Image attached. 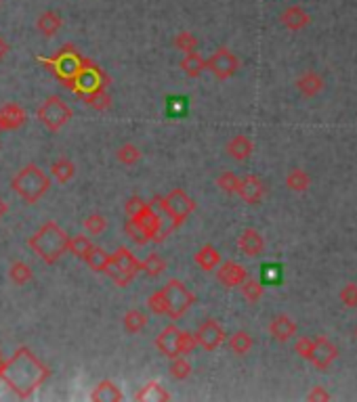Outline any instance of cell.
I'll return each instance as SVG.
<instances>
[{"label": "cell", "mask_w": 357, "mask_h": 402, "mask_svg": "<svg viewBox=\"0 0 357 402\" xmlns=\"http://www.w3.org/2000/svg\"><path fill=\"white\" fill-rule=\"evenodd\" d=\"M47 377V365H42L28 348H19L8 360H2L0 365V382L19 398H30Z\"/></svg>", "instance_id": "cell-1"}, {"label": "cell", "mask_w": 357, "mask_h": 402, "mask_svg": "<svg viewBox=\"0 0 357 402\" xmlns=\"http://www.w3.org/2000/svg\"><path fill=\"white\" fill-rule=\"evenodd\" d=\"M68 239H70V237L66 235V231H63L57 222L49 220L47 225H42V227L28 239V245H30L32 251L38 253V258H40L42 262H47V264H57V262L63 258V253L68 251Z\"/></svg>", "instance_id": "cell-2"}, {"label": "cell", "mask_w": 357, "mask_h": 402, "mask_svg": "<svg viewBox=\"0 0 357 402\" xmlns=\"http://www.w3.org/2000/svg\"><path fill=\"white\" fill-rule=\"evenodd\" d=\"M49 187H51V178H49V176L40 170V165H36V163L23 165V168L13 176V180H11L13 193H15L19 199H23L28 206H32V203H36L38 199H42V197L47 195V191H49Z\"/></svg>", "instance_id": "cell-3"}, {"label": "cell", "mask_w": 357, "mask_h": 402, "mask_svg": "<svg viewBox=\"0 0 357 402\" xmlns=\"http://www.w3.org/2000/svg\"><path fill=\"white\" fill-rule=\"evenodd\" d=\"M152 203H156L171 218L173 227H181L187 220V216L193 214V210H195V199L189 197L183 189H173L167 195H158V197H154Z\"/></svg>", "instance_id": "cell-4"}, {"label": "cell", "mask_w": 357, "mask_h": 402, "mask_svg": "<svg viewBox=\"0 0 357 402\" xmlns=\"http://www.w3.org/2000/svg\"><path fill=\"white\" fill-rule=\"evenodd\" d=\"M38 120L51 130V132H57L61 130L72 118H74V111L72 107L61 99V96H49L36 111Z\"/></svg>", "instance_id": "cell-5"}, {"label": "cell", "mask_w": 357, "mask_h": 402, "mask_svg": "<svg viewBox=\"0 0 357 402\" xmlns=\"http://www.w3.org/2000/svg\"><path fill=\"white\" fill-rule=\"evenodd\" d=\"M162 294H164V300H167V306H169V317L173 321H178L193 304H195V296L185 287L183 281L178 279H171L164 287H162Z\"/></svg>", "instance_id": "cell-6"}, {"label": "cell", "mask_w": 357, "mask_h": 402, "mask_svg": "<svg viewBox=\"0 0 357 402\" xmlns=\"http://www.w3.org/2000/svg\"><path fill=\"white\" fill-rule=\"evenodd\" d=\"M206 70L217 78V80H229L238 74L240 70V59L236 57V53H231L229 49L221 46L217 49L208 59H206Z\"/></svg>", "instance_id": "cell-7"}, {"label": "cell", "mask_w": 357, "mask_h": 402, "mask_svg": "<svg viewBox=\"0 0 357 402\" xmlns=\"http://www.w3.org/2000/svg\"><path fill=\"white\" fill-rule=\"evenodd\" d=\"M195 341H198V346L200 348H204V350H208V352H214L217 348H221L223 346V341H225V329L219 325V321H214V319H206L204 322H200V327L195 329Z\"/></svg>", "instance_id": "cell-8"}, {"label": "cell", "mask_w": 357, "mask_h": 402, "mask_svg": "<svg viewBox=\"0 0 357 402\" xmlns=\"http://www.w3.org/2000/svg\"><path fill=\"white\" fill-rule=\"evenodd\" d=\"M339 358V348L324 335L315 337L313 339V348H311V354H309V363H313L315 369L320 371H326L334 360Z\"/></svg>", "instance_id": "cell-9"}, {"label": "cell", "mask_w": 357, "mask_h": 402, "mask_svg": "<svg viewBox=\"0 0 357 402\" xmlns=\"http://www.w3.org/2000/svg\"><path fill=\"white\" fill-rule=\"evenodd\" d=\"M133 220L141 227V231L145 233V237L150 239V241H164V233H162V218H160V214L154 210V206L152 203H147L137 216H133Z\"/></svg>", "instance_id": "cell-10"}, {"label": "cell", "mask_w": 357, "mask_h": 402, "mask_svg": "<svg viewBox=\"0 0 357 402\" xmlns=\"http://www.w3.org/2000/svg\"><path fill=\"white\" fill-rule=\"evenodd\" d=\"M214 270H217V281H219L223 287H227V289L240 287V285L244 283V279L248 277V270H246L242 264L234 262V260L221 262Z\"/></svg>", "instance_id": "cell-11"}, {"label": "cell", "mask_w": 357, "mask_h": 402, "mask_svg": "<svg viewBox=\"0 0 357 402\" xmlns=\"http://www.w3.org/2000/svg\"><path fill=\"white\" fill-rule=\"evenodd\" d=\"M265 182L255 176V174H248L244 178H240V189H238V195L248 203V206H259L263 199H265Z\"/></svg>", "instance_id": "cell-12"}, {"label": "cell", "mask_w": 357, "mask_h": 402, "mask_svg": "<svg viewBox=\"0 0 357 402\" xmlns=\"http://www.w3.org/2000/svg\"><path fill=\"white\" fill-rule=\"evenodd\" d=\"M238 247L244 256L257 258L265 251V239L257 229H244L242 235L238 237Z\"/></svg>", "instance_id": "cell-13"}, {"label": "cell", "mask_w": 357, "mask_h": 402, "mask_svg": "<svg viewBox=\"0 0 357 402\" xmlns=\"http://www.w3.org/2000/svg\"><path fill=\"white\" fill-rule=\"evenodd\" d=\"M279 21H282L284 27H288V30H292V32H301V30H305V27L309 25L311 17H309V13H307L303 6L292 4V6H288V8L282 11Z\"/></svg>", "instance_id": "cell-14"}, {"label": "cell", "mask_w": 357, "mask_h": 402, "mask_svg": "<svg viewBox=\"0 0 357 402\" xmlns=\"http://www.w3.org/2000/svg\"><path fill=\"white\" fill-rule=\"evenodd\" d=\"M111 264H116L120 270H124L131 277H137V272H141V260L128 249V247H118L114 253H109Z\"/></svg>", "instance_id": "cell-15"}, {"label": "cell", "mask_w": 357, "mask_h": 402, "mask_svg": "<svg viewBox=\"0 0 357 402\" xmlns=\"http://www.w3.org/2000/svg\"><path fill=\"white\" fill-rule=\"evenodd\" d=\"M25 122H28V115L17 103H6L0 109V130H17Z\"/></svg>", "instance_id": "cell-16"}, {"label": "cell", "mask_w": 357, "mask_h": 402, "mask_svg": "<svg viewBox=\"0 0 357 402\" xmlns=\"http://www.w3.org/2000/svg\"><path fill=\"white\" fill-rule=\"evenodd\" d=\"M296 90H298L303 96H307V99L317 96V94L324 90V78H322L317 72L307 70V72H303V74L296 78Z\"/></svg>", "instance_id": "cell-17"}, {"label": "cell", "mask_w": 357, "mask_h": 402, "mask_svg": "<svg viewBox=\"0 0 357 402\" xmlns=\"http://www.w3.org/2000/svg\"><path fill=\"white\" fill-rule=\"evenodd\" d=\"M255 151L253 141L246 134H236L227 145H225V153L236 161H246Z\"/></svg>", "instance_id": "cell-18"}, {"label": "cell", "mask_w": 357, "mask_h": 402, "mask_svg": "<svg viewBox=\"0 0 357 402\" xmlns=\"http://www.w3.org/2000/svg\"><path fill=\"white\" fill-rule=\"evenodd\" d=\"M269 333L275 341H288L290 337L296 335V322L288 315H277L269 322Z\"/></svg>", "instance_id": "cell-19"}, {"label": "cell", "mask_w": 357, "mask_h": 402, "mask_svg": "<svg viewBox=\"0 0 357 402\" xmlns=\"http://www.w3.org/2000/svg\"><path fill=\"white\" fill-rule=\"evenodd\" d=\"M178 331L175 325H169L160 331V335L156 337V348L167 356V358H175L178 356V348H177V339H178Z\"/></svg>", "instance_id": "cell-20"}, {"label": "cell", "mask_w": 357, "mask_h": 402, "mask_svg": "<svg viewBox=\"0 0 357 402\" xmlns=\"http://www.w3.org/2000/svg\"><path fill=\"white\" fill-rule=\"evenodd\" d=\"M61 25H63V19H61V15L55 13V11H44V13H40L38 19H36V30H38L44 38H53V36L61 30Z\"/></svg>", "instance_id": "cell-21"}, {"label": "cell", "mask_w": 357, "mask_h": 402, "mask_svg": "<svg viewBox=\"0 0 357 402\" xmlns=\"http://www.w3.org/2000/svg\"><path fill=\"white\" fill-rule=\"evenodd\" d=\"M181 70L187 78H200L206 72V59L195 51L185 53V57L181 59Z\"/></svg>", "instance_id": "cell-22"}, {"label": "cell", "mask_w": 357, "mask_h": 402, "mask_svg": "<svg viewBox=\"0 0 357 402\" xmlns=\"http://www.w3.org/2000/svg\"><path fill=\"white\" fill-rule=\"evenodd\" d=\"M193 262H195L202 270L210 272V270H214V268L221 264V253H219V249H217L214 245H204V247H200L198 253L193 256Z\"/></svg>", "instance_id": "cell-23"}, {"label": "cell", "mask_w": 357, "mask_h": 402, "mask_svg": "<svg viewBox=\"0 0 357 402\" xmlns=\"http://www.w3.org/2000/svg\"><path fill=\"white\" fill-rule=\"evenodd\" d=\"M122 398H124V396H122L120 388H118L114 382H109V379L101 382V384L90 392V401L92 402H120Z\"/></svg>", "instance_id": "cell-24"}, {"label": "cell", "mask_w": 357, "mask_h": 402, "mask_svg": "<svg viewBox=\"0 0 357 402\" xmlns=\"http://www.w3.org/2000/svg\"><path fill=\"white\" fill-rule=\"evenodd\" d=\"M227 344H229V350H231L236 356H246V354L253 350L255 339H253V335H250L248 331H236V333L229 335Z\"/></svg>", "instance_id": "cell-25"}, {"label": "cell", "mask_w": 357, "mask_h": 402, "mask_svg": "<svg viewBox=\"0 0 357 402\" xmlns=\"http://www.w3.org/2000/svg\"><path fill=\"white\" fill-rule=\"evenodd\" d=\"M76 174V165L74 161L68 158H59L57 161L51 163V176L59 182V184H68Z\"/></svg>", "instance_id": "cell-26"}, {"label": "cell", "mask_w": 357, "mask_h": 402, "mask_svg": "<svg viewBox=\"0 0 357 402\" xmlns=\"http://www.w3.org/2000/svg\"><path fill=\"white\" fill-rule=\"evenodd\" d=\"M173 398L160 384H156V382H152V384H147L145 388H141V392L139 394H135V401L139 402H169Z\"/></svg>", "instance_id": "cell-27"}, {"label": "cell", "mask_w": 357, "mask_h": 402, "mask_svg": "<svg viewBox=\"0 0 357 402\" xmlns=\"http://www.w3.org/2000/svg\"><path fill=\"white\" fill-rule=\"evenodd\" d=\"M85 99V103L97 109V111H107L111 107V96L105 92V88H95V90H89L85 94H80Z\"/></svg>", "instance_id": "cell-28"}, {"label": "cell", "mask_w": 357, "mask_h": 402, "mask_svg": "<svg viewBox=\"0 0 357 402\" xmlns=\"http://www.w3.org/2000/svg\"><path fill=\"white\" fill-rule=\"evenodd\" d=\"M309 184H311V176H309L305 170H301V168H292V170L286 174V187H288L290 191L303 193V191L309 189Z\"/></svg>", "instance_id": "cell-29"}, {"label": "cell", "mask_w": 357, "mask_h": 402, "mask_svg": "<svg viewBox=\"0 0 357 402\" xmlns=\"http://www.w3.org/2000/svg\"><path fill=\"white\" fill-rule=\"evenodd\" d=\"M240 291H242L244 300H248L250 304H257V302L263 298V294H265V285H263V281H259V279L246 277L244 283L240 285Z\"/></svg>", "instance_id": "cell-30"}, {"label": "cell", "mask_w": 357, "mask_h": 402, "mask_svg": "<svg viewBox=\"0 0 357 402\" xmlns=\"http://www.w3.org/2000/svg\"><path fill=\"white\" fill-rule=\"evenodd\" d=\"M83 260L87 262V266H89L92 272H103L105 266H107V262H109V253H107L103 247L92 245L89 249V253H87Z\"/></svg>", "instance_id": "cell-31"}, {"label": "cell", "mask_w": 357, "mask_h": 402, "mask_svg": "<svg viewBox=\"0 0 357 402\" xmlns=\"http://www.w3.org/2000/svg\"><path fill=\"white\" fill-rule=\"evenodd\" d=\"M8 277L15 285H28L32 279H34V270L30 268V264L25 262H13L11 268H8Z\"/></svg>", "instance_id": "cell-32"}, {"label": "cell", "mask_w": 357, "mask_h": 402, "mask_svg": "<svg viewBox=\"0 0 357 402\" xmlns=\"http://www.w3.org/2000/svg\"><path fill=\"white\" fill-rule=\"evenodd\" d=\"M122 325H124V329H126L128 333H141V331L147 327V315L141 313V310H137V308H133V310H128V313L124 315Z\"/></svg>", "instance_id": "cell-33"}, {"label": "cell", "mask_w": 357, "mask_h": 402, "mask_svg": "<svg viewBox=\"0 0 357 402\" xmlns=\"http://www.w3.org/2000/svg\"><path fill=\"white\" fill-rule=\"evenodd\" d=\"M141 270L147 277H160L167 270V260L160 253H150L143 262H141Z\"/></svg>", "instance_id": "cell-34"}, {"label": "cell", "mask_w": 357, "mask_h": 402, "mask_svg": "<svg viewBox=\"0 0 357 402\" xmlns=\"http://www.w3.org/2000/svg\"><path fill=\"white\" fill-rule=\"evenodd\" d=\"M217 187L227 193V195H238V189H240V176L234 174V172H223L219 178H217Z\"/></svg>", "instance_id": "cell-35"}, {"label": "cell", "mask_w": 357, "mask_h": 402, "mask_svg": "<svg viewBox=\"0 0 357 402\" xmlns=\"http://www.w3.org/2000/svg\"><path fill=\"white\" fill-rule=\"evenodd\" d=\"M116 158H118L120 163H124V165H135L137 161L141 160V149H139L137 145H133V143H126V145L118 147Z\"/></svg>", "instance_id": "cell-36"}, {"label": "cell", "mask_w": 357, "mask_h": 402, "mask_svg": "<svg viewBox=\"0 0 357 402\" xmlns=\"http://www.w3.org/2000/svg\"><path fill=\"white\" fill-rule=\"evenodd\" d=\"M169 371H171V377H175L177 382H183L191 375V365L185 356H175V358H171Z\"/></svg>", "instance_id": "cell-37"}, {"label": "cell", "mask_w": 357, "mask_h": 402, "mask_svg": "<svg viewBox=\"0 0 357 402\" xmlns=\"http://www.w3.org/2000/svg\"><path fill=\"white\" fill-rule=\"evenodd\" d=\"M90 247H92V243L87 235H74L68 239V251L76 258H85Z\"/></svg>", "instance_id": "cell-38"}, {"label": "cell", "mask_w": 357, "mask_h": 402, "mask_svg": "<svg viewBox=\"0 0 357 402\" xmlns=\"http://www.w3.org/2000/svg\"><path fill=\"white\" fill-rule=\"evenodd\" d=\"M103 275H105V277H109V279H111L118 287H126V285H131V283H133V279H135V277L126 275L124 270H120L116 264H111V258H109V262H107V266H105Z\"/></svg>", "instance_id": "cell-39"}, {"label": "cell", "mask_w": 357, "mask_h": 402, "mask_svg": "<svg viewBox=\"0 0 357 402\" xmlns=\"http://www.w3.org/2000/svg\"><path fill=\"white\" fill-rule=\"evenodd\" d=\"M83 227L87 229L89 235H101L107 229V218L103 214H90L83 220Z\"/></svg>", "instance_id": "cell-40"}, {"label": "cell", "mask_w": 357, "mask_h": 402, "mask_svg": "<svg viewBox=\"0 0 357 402\" xmlns=\"http://www.w3.org/2000/svg\"><path fill=\"white\" fill-rule=\"evenodd\" d=\"M177 348H178V356H187V354H191V352L198 348L195 335L189 333V331H178Z\"/></svg>", "instance_id": "cell-41"}, {"label": "cell", "mask_w": 357, "mask_h": 402, "mask_svg": "<svg viewBox=\"0 0 357 402\" xmlns=\"http://www.w3.org/2000/svg\"><path fill=\"white\" fill-rule=\"evenodd\" d=\"M175 49L181 53H191L198 49V36H193L191 32H181L175 36Z\"/></svg>", "instance_id": "cell-42"}, {"label": "cell", "mask_w": 357, "mask_h": 402, "mask_svg": "<svg viewBox=\"0 0 357 402\" xmlns=\"http://www.w3.org/2000/svg\"><path fill=\"white\" fill-rule=\"evenodd\" d=\"M124 233H126V237H128L131 241L137 243V245H145V243H150V239L145 237V233L141 231V227H139L133 218L126 220V225H124Z\"/></svg>", "instance_id": "cell-43"}, {"label": "cell", "mask_w": 357, "mask_h": 402, "mask_svg": "<svg viewBox=\"0 0 357 402\" xmlns=\"http://www.w3.org/2000/svg\"><path fill=\"white\" fill-rule=\"evenodd\" d=\"M147 308H150V313H154V315H167V313H169V306H167V300H164L162 289L154 291V294L147 298Z\"/></svg>", "instance_id": "cell-44"}, {"label": "cell", "mask_w": 357, "mask_h": 402, "mask_svg": "<svg viewBox=\"0 0 357 402\" xmlns=\"http://www.w3.org/2000/svg\"><path fill=\"white\" fill-rule=\"evenodd\" d=\"M339 298H341V304H343V306L357 308V283H347V285L341 289Z\"/></svg>", "instance_id": "cell-45"}, {"label": "cell", "mask_w": 357, "mask_h": 402, "mask_svg": "<svg viewBox=\"0 0 357 402\" xmlns=\"http://www.w3.org/2000/svg\"><path fill=\"white\" fill-rule=\"evenodd\" d=\"M145 206H147V203H145V201H143L141 197H137V195H135V197H131V199H128V201L124 203L126 216H128V218L137 216V214H139V212H141V210H143Z\"/></svg>", "instance_id": "cell-46"}, {"label": "cell", "mask_w": 357, "mask_h": 402, "mask_svg": "<svg viewBox=\"0 0 357 402\" xmlns=\"http://www.w3.org/2000/svg\"><path fill=\"white\" fill-rule=\"evenodd\" d=\"M311 348H313V337H301L296 344H294V352L301 356V358H309V354H311Z\"/></svg>", "instance_id": "cell-47"}, {"label": "cell", "mask_w": 357, "mask_h": 402, "mask_svg": "<svg viewBox=\"0 0 357 402\" xmlns=\"http://www.w3.org/2000/svg\"><path fill=\"white\" fill-rule=\"evenodd\" d=\"M279 279H282V268L279 266H265L263 268V285L277 283Z\"/></svg>", "instance_id": "cell-48"}, {"label": "cell", "mask_w": 357, "mask_h": 402, "mask_svg": "<svg viewBox=\"0 0 357 402\" xmlns=\"http://www.w3.org/2000/svg\"><path fill=\"white\" fill-rule=\"evenodd\" d=\"M307 401L311 402H328L330 401V394L326 392V388L324 386H315L309 394H307Z\"/></svg>", "instance_id": "cell-49"}, {"label": "cell", "mask_w": 357, "mask_h": 402, "mask_svg": "<svg viewBox=\"0 0 357 402\" xmlns=\"http://www.w3.org/2000/svg\"><path fill=\"white\" fill-rule=\"evenodd\" d=\"M6 53H8V44H6V42H4V40L0 38V61H2L4 57H6Z\"/></svg>", "instance_id": "cell-50"}, {"label": "cell", "mask_w": 357, "mask_h": 402, "mask_svg": "<svg viewBox=\"0 0 357 402\" xmlns=\"http://www.w3.org/2000/svg\"><path fill=\"white\" fill-rule=\"evenodd\" d=\"M6 210H8V208H6V203H4V201L0 199V218H2L4 214H6Z\"/></svg>", "instance_id": "cell-51"}, {"label": "cell", "mask_w": 357, "mask_h": 402, "mask_svg": "<svg viewBox=\"0 0 357 402\" xmlns=\"http://www.w3.org/2000/svg\"><path fill=\"white\" fill-rule=\"evenodd\" d=\"M0 365H2V356H0Z\"/></svg>", "instance_id": "cell-52"}, {"label": "cell", "mask_w": 357, "mask_h": 402, "mask_svg": "<svg viewBox=\"0 0 357 402\" xmlns=\"http://www.w3.org/2000/svg\"><path fill=\"white\" fill-rule=\"evenodd\" d=\"M356 337H357V329H356Z\"/></svg>", "instance_id": "cell-53"}]
</instances>
